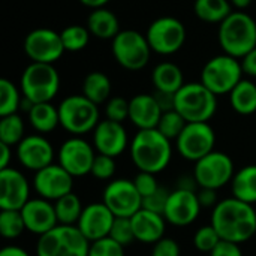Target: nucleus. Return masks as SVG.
I'll return each instance as SVG.
<instances>
[{
	"mask_svg": "<svg viewBox=\"0 0 256 256\" xmlns=\"http://www.w3.org/2000/svg\"><path fill=\"white\" fill-rule=\"evenodd\" d=\"M210 224L222 240L242 244L256 234V210L252 204L230 196L212 210Z\"/></svg>",
	"mask_w": 256,
	"mask_h": 256,
	"instance_id": "1",
	"label": "nucleus"
},
{
	"mask_svg": "<svg viewBox=\"0 0 256 256\" xmlns=\"http://www.w3.org/2000/svg\"><path fill=\"white\" fill-rule=\"evenodd\" d=\"M129 150L134 165L142 172L159 174L172 159L171 140L164 136L158 129L138 130L132 138Z\"/></svg>",
	"mask_w": 256,
	"mask_h": 256,
	"instance_id": "2",
	"label": "nucleus"
},
{
	"mask_svg": "<svg viewBox=\"0 0 256 256\" xmlns=\"http://www.w3.org/2000/svg\"><path fill=\"white\" fill-rule=\"evenodd\" d=\"M218 38L224 52L240 60L256 48V21L244 10H232L219 24Z\"/></svg>",
	"mask_w": 256,
	"mask_h": 256,
	"instance_id": "3",
	"label": "nucleus"
},
{
	"mask_svg": "<svg viewBox=\"0 0 256 256\" xmlns=\"http://www.w3.org/2000/svg\"><path fill=\"white\" fill-rule=\"evenodd\" d=\"M174 110L188 123H208L218 111V96L201 81L186 82L176 93Z\"/></svg>",
	"mask_w": 256,
	"mask_h": 256,
	"instance_id": "4",
	"label": "nucleus"
},
{
	"mask_svg": "<svg viewBox=\"0 0 256 256\" xmlns=\"http://www.w3.org/2000/svg\"><path fill=\"white\" fill-rule=\"evenodd\" d=\"M98 106L82 93L64 98L58 105L60 126L74 136L93 132L100 122Z\"/></svg>",
	"mask_w": 256,
	"mask_h": 256,
	"instance_id": "5",
	"label": "nucleus"
},
{
	"mask_svg": "<svg viewBox=\"0 0 256 256\" xmlns=\"http://www.w3.org/2000/svg\"><path fill=\"white\" fill-rule=\"evenodd\" d=\"M90 242L76 226L57 225L40 236L36 244V256H88Z\"/></svg>",
	"mask_w": 256,
	"mask_h": 256,
	"instance_id": "6",
	"label": "nucleus"
},
{
	"mask_svg": "<svg viewBox=\"0 0 256 256\" xmlns=\"http://www.w3.org/2000/svg\"><path fill=\"white\" fill-rule=\"evenodd\" d=\"M60 88V75L52 64L30 63L20 80V90L33 104L51 102Z\"/></svg>",
	"mask_w": 256,
	"mask_h": 256,
	"instance_id": "7",
	"label": "nucleus"
},
{
	"mask_svg": "<svg viewBox=\"0 0 256 256\" xmlns=\"http://www.w3.org/2000/svg\"><path fill=\"white\" fill-rule=\"evenodd\" d=\"M242 62L228 54L212 57L201 70V82L216 96L230 94L243 80Z\"/></svg>",
	"mask_w": 256,
	"mask_h": 256,
	"instance_id": "8",
	"label": "nucleus"
},
{
	"mask_svg": "<svg viewBox=\"0 0 256 256\" xmlns=\"http://www.w3.org/2000/svg\"><path fill=\"white\" fill-rule=\"evenodd\" d=\"M111 50L116 62L128 70L146 68L153 52L146 34L136 30H122L112 39Z\"/></svg>",
	"mask_w": 256,
	"mask_h": 256,
	"instance_id": "9",
	"label": "nucleus"
},
{
	"mask_svg": "<svg viewBox=\"0 0 256 256\" xmlns=\"http://www.w3.org/2000/svg\"><path fill=\"white\" fill-rule=\"evenodd\" d=\"M236 166L232 159L226 153L218 150H213L212 153L195 162L194 166V178L196 182V186H200L201 189L219 190L232 182Z\"/></svg>",
	"mask_w": 256,
	"mask_h": 256,
	"instance_id": "10",
	"label": "nucleus"
},
{
	"mask_svg": "<svg viewBox=\"0 0 256 256\" xmlns=\"http://www.w3.org/2000/svg\"><path fill=\"white\" fill-rule=\"evenodd\" d=\"M146 38L153 52L171 56L182 50L186 40L184 24L174 16L156 18L147 28Z\"/></svg>",
	"mask_w": 256,
	"mask_h": 256,
	"instance_id": "11",
	"label": "nucleus"
},
{
	"mask_svg": "<svg viewBox=\"0 0 256 256\" xmlns=\"http://www.w3.org/2000/svg\"><path fill=\"white\" fill-rule=\"evenodd\" d=\"M214 146L216 134L208 123H188L176 140V147L180 156L194 164L212 153Z\"/></svg>",
	"mask_w": 256,
	"mask_h": 256,
	"instance_id": "12",
	"label": "nucleus"
},
{
	"mask_svg": "<svg viewBox=\"0 0 256 256\" xmlns=\"http://www.w3.org/2000/svg\"><path fill=\"white\" fill-rule=\"evenodd\" d=\"M102 202L116 218H132L142 208V196L136 190L134 180H111L102 194Z\"/></svg>",
	"mask_w": 256,
	"mask_h": 256,
	"instance_id": "13",
	"label": "nucleus"
},
{
	"mask_svg": "<svg viewBox=\"0 0 256 256\" xmlns=\"http://www.w3.org/2000/svg\"><path fill=\"white\" fill-rule=\"evenodd\" d=\"M58 165L63 166L74 178L84 177L92 172L93 162L96 159V150L93 144L81 136L68 138L58 148Z\"/></svg>",
	"mask_w": 256,
	"mask_h": 256,
	"instance_id": "14",
	"label": "nucleus"
},
{
	"mask_svg": "<svg viewBox=\"0 0 256 256\" xmlns=\"http://www.w3.org/2000/svg\"><path fill=\"white\" fill-rule=\"evenodd\" d=\"M26 56L33 63H56L66 51L60 38V33L51 28L32 30L22 44Z\"/></svg>",
	"mask_w": 256,
	"mask_h": 256,
	"instance_id": "15",
	"label": "nucleus"
},
{
	"mask_svg": "<svg viewBox=\"0 0 256 256\" xmlns=\"http://www.w3.org/2000/svg\"><path fill=\"white\" fill-rule=\"evenodd\" d=\"M54 147L40 134L27 135L16 147L15 158L20 165L28 171L38 172L54 164Z\"/></svg>",
	"mask_w": 256,
	"mask_h": 256,
	"instance_id": "16",
	"label": "nucleus"
},
{
	"mask_svg": "<svg viewBox=\"0 0 256 256\" xmlns=\"http://www.w3.org/2000/svg\"><path fill=\"white\" fill-rule=\"evenodd\" d=\"M74 177L58 164H51L50 166L34 172L33 189L38 196L56 202L62 196L72 192Z\"/></svg>",
	"mask_w": 256,
	"mask_h": 256,
	"instance_id": "17",
	"label": "nucleus"
},
{
	"mask_svg": "<svg viewBox=\"0 0 256 256\" xmlns=\"http://www.w3.org/2000/svg\"><path fill=\"white\" fill-rule=\"evenodd\" d=\"M202 207L198 200V192L177 188L168 196L164 218L168 224L182 228L192 225L198 219Z\"/></svg>",
	"mask_w": 256,
	"mask_h": 256,
	"instance_id": "18",
	"label": "nucleus"
},
{
	"mask_svg": "<svg viewBox=\"0 0 256 256\" xmlns=\"http://www.w3.org/2000/svg\"><path fill=\"white\" fill-rule=\"evenodd\" d=\"M30 201V183L15 168L0 170V208L21 210Z\"/></svg>",
	"mask_w": 256,
	"mask_h": 256,
	"instance_id": "19",
	"label": "nucleus"
},
{
	"mask_svg": "<svg viewBox=\"0 0 256 256\" xmlns=\"http://www.w3.org/2000/svg\"><path fill=\"white\" fill-rule=\"evenodd\" d=\"M114 220V213L104 202H92L84 207L76 228L90 243H93L110 237Z\"/></svg>",
	"mask_w": 256,
	"mask_h": 256,
	"instance_id": "20",
	"label": "nucleus"
},
{
	"mask_svg": "<svg viewBox=\"0 0 256 256\" xmlns=\"http://www.w3.org/2000/svg\"><path fill=\"white\" fill-rule=\"evenodd\" d=\"M93 147L99 154L111 158L123 154L129 147V136L123 123L100 120L93 130Z\"/></svg>",
	"mask_w": 256,
	"mask_h": 256,
	"instance_id": "21",
	"label": "nucleus"
},
{
	"mask_svg": "<svg viewBox=\"0 0 256 256\" xmlns=\"http://www.w3.org/2000/svg\"><path fill=\"white\" fill-rule=\"evenodd\" d=\"M26 224V230L38 237L46 234L58 225L54 202L40 196L30 198V201L20 210Z\"/></svg>",
	"mask_w": 256,
	"mask_h": 256,
	"instance_id": "22",
	"label": "nucleus"
},
{
	"mask_svg": "<svg viewBox=\"0 0 256 256\" xmlns=\"http://www.w3.org/2000/svg\"><path fill=\"white\" fill-rule=\"evenodd\" d=\"M162 110L152 94H136L129 100V120L138 128L142 129H156L162 117Z\"/></svg>",
	"mask_w": 256,
	"mask_h": 256,
	"instance_id": "23",
	"label": "nucleus"
},
{
	"mask_svg": "<svg viewBox=\"0 0 256 256\" xmlns=\"http://www.w3.org/2000/svg\"><path fill=\"white\" fill-rule=\"evenodd\" d=\"M132 228L136 242L146 243V244H154L160 238L165 237L166 230V220L162 214L141 208L136 214L130 218Z\"/></svg>",
	"mask_w": 256,
	"mask_h": 256,
	"instance_id": "24",
	"label": "nucleus"
},
{
	"mask_svg": "<svg viewBox=\"0 0 256 256\" xmlns=\"http://www.w3.org/2000/svg\"><path fill=\"white\" fill-rule=\"evenodd\" d=\"M90 34L99 39H114L120 30V21L114 12L106 8L93 9L87 16V26Z\"/></svg>",
	"mask_w": 256,
	"mask_h": 256,
	"instance_id": "25",
	"label": "nucleus"
},
{
	"mask_svg": "<svg viewBox=\"0 0 256 256\" xmlns=\"http://www.w3.org/2000/svg\"><path fill=\"white\" fill-rule=\"evenodd\" d=\"M152 82L154 90L176 94L186 82L180 66L171 62L159 63L152 72Z\"/></svg>",
	"mask_w": 256,
	"mask_h": 256,
	"instance_id": "26",
	"label": "nucleus"
},
{
	"mask_svg": "<svg viewBox=\"0 0 256 256\" xmlns=\"http://www.w3.org/2000/svg\"><path fill=\"white\" fill-rule=\"evenodd\" d=\"M30 126L40 135L51 134L60 126L58 106H54L51 102L34 104L32 110L27 112Z\"/></svg>",
	"mask_w": 256,
	"mask_h": 256,
	"instance_id": "27",
	"label": "nucleus"
},
{
	"mask_svg": "<svg viewBox=\"0 0 256 256\" xmlns=\"http://www.w3.org/2000/svg\"><path fill=\"white\" fill-rule=\"evenodd\" d=\"M231 194L243 202L256 204V165H246L236 171L231 182Z\"/></svg>",
	"mask_w": 256,
	"mask_h": 256,
	"instance_id": "28",
	"label": "nucleus"
},
{
	"mask_svg": "<svg viewBox=\"0 0 256 256\" xmlns=\"http://www.w3.org/2000/svg\"><path fill=\"white\" fill-rule=\"evenodd\" d=\"M82 94L96 105L106 104L111 98V80L99 70L87 74L82 81Z\"/></svg>",
	"mask_w": 256,
	"mask_h": 256,
	"instance_id": "29",
	"label": "nucleus"
},
{
	"mask_svg": "<svg viewBox=\"0 0 256 256\" xmlns=\"http://www.w3.org/2000/svg\"><path fill=\"white\" fill-rule=\"evenodd\" d=\"M232 110L240 116L256 112V84L250 80H242L230 93Z\"/></svg>",
	"mask_w": 256,
	"mask_h": 256,
	"instance_id": "30",
	"label": "nucleus"
},
{
	"mask_svg": "<svg viewBox=\"0 0 256 256\" xmlns=\"http://www.w3.org/2000/svg\"><path fill=\"white\" fill-rule=\"evenodd\" d=\"M195 15L208 24H220L232 12V4L230 0H195L194 3Z\"/></svg>",
	"mask_w": 256,
	"mask_h": 256,
	"instance_id": "31",
	"label": "nucleus"
},
{
	"mask_svg": "<svg viewBox=\"0 0 256 256\" xmlns=\"http://www.w3.org/2000/svg\"><path fill=\"white\" fill-rule=\"evenodd\" d=\"M56 214L58 225H69V226H76L81 213L84 210V206L80 200V196L74 192L62 196L54 202Z\"/></svg>",
	"mask_w": 256,
	"mask_h": 256,
	"instance_id": "32",
	"label": "nucleus"
},
{
	"mask_svg": "<svg viewBox=\"0 0 256 256\" xmlns=\"http://www.w3.org/2000/svg\"><path fill=\"white\" fill-rule=\"evenodd\" d=\"M24 120L20 114H10L0 118V142L16 147L24 138Z\"/></svg>",
	"mask_w": 256,
	"mask_h": 256,
	"instance_id": "33",
	"label": "nucleus"
},
{
	"mask_svg": "<svg viewBox=\"0 0 256 256\" xmlns=\"http://www.w3.org/2000/svg\"><path fill=\"white\" fill-rule=\"evenodd\" d=\"M21 90L8 78L0 80V117L18 114L21 110Z\"/></svg>",
	"mask_w": 256,
	"mask_h": 256,
	"instance_id": "34",
	"label": "nucleus"
},
{
	"mask_svg": "<svg viewBox=\"0 0 256 256\" xmlns=\"http://www.w3.org/2000/svg\"><path fill=\"white\" fill-rule=\"evenodd\" d=\"M60 38L63 42V46L66 51L70 52H78L81 50H84L90 40V32L87 27L81 26V24H72L64 27L60 32Z\"/></svg>",
	"mask_w": 256,
	"mask_h": 256,
	"instance_id": "35",
	"label": "nucleus"
},
{
	"mask_svg": "<svg viewBox=\"0 0 256 256\" xmlns=\"http://www.w3.org/2000/svg\"><path fill=\"white\" fill-rule=\"evenodd\" d=\"M26 224L20 210H2L0 212V234L6 240H15L22 236Z\"/></svg>",
	"mask_w": 256,
	"mask_h": 256,
	"instance_id": "36",
	"label": "nucleus"
},
{
	"mask_svg": "<svg viewBox=\"0 0 256 256\" xmlns=\"http://www.w3.org/2000/svg\"><path fill=\"white\" fill-rule=\"evenodd\" d=\"M186 124H188V122L180 116V112H177L176 110H171V111L162 112V117H160L156 129L168 140L176 141L180 136V134L183 132V129L186 128Z\"/></svg>",
	"mask_w": 256,
	"mask_h": 256,
	"instance_id": "37",
	"label": "nucleus"
},
{
	"mask_svg": "<svg viewBox=\"0 0 256 256\" xmlns=\"http://www.w3.org/2000/svg\"><path fill=\"white\" fill-rule=\"evenodd\" d=\"M110 237L114 242H117L118 244H122L123 248H128L134 242H136L130 218H116L111 232H110Z\"/></svg>",
	"mask_w": 256,
	"mask_h": 256,
	"instance_id": "38",
	"label": "nucleus"
},
{
	"mask_svg": "<svg viewBox=\"0 0 256 256\" xmlns=\"http://www.w3.org/2000/svg\"><path fill=\"white\" fill-rule=\"evenodd\" d=\"M220 240H222L220 236L218 234V231L213 228L212 224L201 226L194 236V244L202 254H210L219 244Z\"/></svg>",
	"mask_w": 256,
	"mask_h": 256,
	"instance_id": "39",
	"label": "nucleus"
},
{
	"mask_svg": "<svg viewBox=\"0 0 256 256\" xmlns=\"http://www.w3.org/2000/svg\"><path fill=\"white\" fill-rule=\"evenodd\" d=\"M117 171V164H116V158L106 156V154H96V159L93 162L92 166V176L98 180L106 182L111 180L114 177Z\"/></svg>",
	"mask_w": 256,
	"mask_h": 256,
	"instance_id": "40",
	"label": "nucleus"
},
{
	"mask_svg": "<svg viewBox=\"0 0 256 256\" xmlns=\"http://www.w3.org/2000/svg\"><path fill=\"white\" fill-rule=\"evenodd\" d=\"M105 117L111 122L123 123L129 118V100L120 96L110 98L105 104Z\"/></svg>",
	"mask_w": 256,
	"mask_h": 256,
	"instance_id": "41",
	"label": "nucleus"
},
{
	"mask_svg": "<svg viewBox=\"0 0 256 256\" xmlns=\"http://www.w3.org/2000/svg\"><path fill=\"white\" fill-rule=\"evenodd\" d=\"M88 256H124V248L111 237H105L90 243Z\"/></svg>",
	"mask_w": 256,
	"mask_h": 256,
	"instance_id": "42",
	"label": "nucleus"
},
{
	"mask_svg": "<svg viewBox=\"0 0 256 256\" xmlns=\"http://www.w3.org/2000/svg\"><path fill=\"white\" fill-rule=\"evenodd\" d=\"M134 184L136 188V190L140 192V195L142 198L146 196H150L152 194H154L160 186L158 183V178H156V174H150V172H142L140 171L135 178H134Z\"/></svg>",
	"mask_w": 256,
	"mask_h": 256,
	"instance_id": "43",
	"label": "nucleus"
},
{
	"mask_svg": "<svg viewBox=\"0 0 256 256\" xmlns=\"http://www.w3.org/2000/svg\"><path fill=\"white\" fill-rule=\"evenodd\" d=\"M170 194L171 192H168L165 188H159L150 196L142 198V208L150 210V212H154V213H159V214L164 216V212H165V207H166Z\"/></svg>",
	"mask_w": 256,
	"mask_h": 256,
	"instance_id": "44",
	"label": "nucleus"
},
{
	"mask_svg": "<svg viewBox=\"0 0 256 256\" xmlns=\"http://www.w3.org/2000/svg\"><path fill=\"white\" fill-rule=\"evenodd\" d=\"M152 256H180V246L171 237H164L153 244Z\"/></svg>",
	"mask_w": 256,
	"mask_h": 256,
	"instance_id": "45",
	"label": "nucleus"
},
{
	"mask_svg": "<svg viewBox=\"0 0 256 256\" xmlns=\"http://www.w3.org/2000/svg\"><path fill=\"white\" fill-rule=\"evenodd\" d=\"M210 256H243V250L240 248V244L232 243V242H226V240H220L219 244L208 254Z\"/></svg>",
	"mask_w": 256,
	"mask_h": 256,
	"instance_id": "46",
	"label": "nucleus"
},
{
	"mask_svg": "<svg viewBox=\"0 0 256 256\" xmlns=\"http://www.w3.org/2000/svg\"><path fill=\"white\" fill-rule=\"evenodd\" d=\"M198 200L202 208H214L219 201H218V190L214 189H201L198 192Z\"/></svg>",
	"mask_w": 256,
	"mask_h": 256,
	"instance_id": "47",
	"label": "nucleus"
},
{
	"mask_svg": "<svg viewBox=\"0 0 256 256\" xmlns=\"http://www.w3.org/2000/svg\"><path fill=\"white\" fill-rule=\"evenodd\" d=\"M153 96L156 98V100H158V104H159V106H160V110H162L164 112H165V111H171V110L176 108V94L154 90Z\"/></svg>",
	"mask_w": 256,
	"mask_h": 256,
	"instance_id": "48",
	"label": "nucleus"
},
{
	"mask_svg": "<svg viewBox=\"0 0 256 256\" xmlns=\"http://www.w3.org/2000/svg\"><path fill=\"white\" fill-rule=\"evenodd\" d=\"M243 72L249 76L256 78V48H254L250 52H248L243 58H240Z\"/></svg>",
	"mask_w": 256,
	"mask_h": 256,
	"instance_id": "49",
	"label": "nucleus"
},
{
	"mask_svg": "<svg viewBox=\"0 0 256 256\" xmlns=\"http://www.w3.org/2000/svg\"><path fill=\"white\" fill-rule=\"evenodd\" d=\"M12 162V147L0 142V170L10 168Z\"/></svg>",
	"mask_w": 256,
	"mask_h": 256,
	"instance_id": "50",
	"label": "nucleus"
},
{
	"mask_svg": "<svg viewBox=\"0 0 256 256\" xmlns=\"http://www.w3.org/2000/svg\"><path fill=\"white\" fill-rule=\"evenodd\" d=\"M0 256H30L27 250L20 246H6L0 250Z\"/></svg>",
	"mask_w": 256,
	"mask_h": 256,
	"instance_id": "51",
	"label": "nucleus"
},
{
	"mask_svg": "<svg viewBox=\"0 0 256 256\" xmlns=\"http://www.w3.org/2000/svg\"><path fill=\"white\" fill-rule=\"evenodd\" d=\"M111 0H80V3H82L84 6L90 8V9H99V8H105L106 3H110Z\"/></svg>",
	"mask_w": 256,
	"mask_h": 256,
	"instance_id": "52",
	"label": "nucleus"
},
{
	"mask_svg": "<svg viewBox=\"0 0 256 256\" xmlns=\"http://www.w3.org/2000/svg\"><path fill=\"white\" fill-rule=\"evenodd\" d=\"M230 2H231V4H232L234 8H237L238 10L248 9V8L250 6V3H252V0H230Z\"/></svg>",
	"mask_w": 256,
	"mask_h": 256,
	"instance_id": "53",
	"label": "nucleus"
}]
</instances>
